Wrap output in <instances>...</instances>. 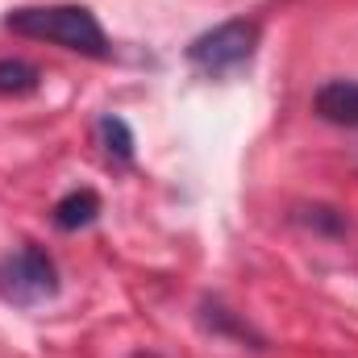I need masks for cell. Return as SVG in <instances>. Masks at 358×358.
<instances>
[{"label":"cell","instance_id":"4","mask_svg":"<svg viewBox=\"0 0 358 358\" xmlns=\"http://www.w3.org/2000/svg\"><path fill=\"white\" fill-rule=\"evenodd\" d=\"M313 108L329 125H358V84L355 80H334L313 96Z\"/></svg>","mask_w":358,"mask_h":358},{"label":"cell","instance_id":"5","mask_svg":"<svg viewBox=\"0 0 358 358\" xmlns=\"http://www.w3.org/2000/svg\"><path fill=\"white\" fill-rule=\"evenodd\" d=\"M96 217H100V196H96L92 187H76V192H67V196L55 204V225L67 229V234L88 229Z\"/></svg>","mask_w":358,"mask_h":358},{"label":"cell","instance_id":"3","mask_svg":"<svg viewBox=\"0 0 358 358\" xmlns=\"http://www.w3.org/2000/svg\"><path fill=\"white\" fill-rule=\"evenodd\" d=\"M0 279H4V292L17 304H38V300H50L59 292V267H55V259L42 246H34V242H25L17 255H8L0 263Z\"/></svg>","mask_w":358,"mask_h":358},{"label":"cell","instance_id":"7","mask_svg":"<svg viewBox=\"0 0 358 358\" xmlns=\"http://www.w3.org/2000/svg\"><path fill=\"white\" fill-rule=\"evenodd\" d=\"M42 84V71L25 59H0V96H29Z\"/></svg>","mask_w":358,"mask_h":358},{"label":"cell","instance_id":"6","mask_svg":"<svg viewBox=\"0 0 358 358\" xmlns=\"http://www.w3.org/2000/svg\"><path fill=\"white\" fill-rule=\"evenodd\" d=\"M96 138H100V146H104V155L108 159H117V163H129L134 159V134H129V125L121 121V117H100L96 121Z\"/></svg>","mask_w":358,"mask_h":358},{"label":"cell","instance_id":"2","mask_svg":"<svg viewBox=\"0 0 358 358\" xmlns=\"http://www.w3.org/2000/svg\"><path fill=\"white\" fill-rule=\"evenodd\" d=\"M259 50V21H246V17H234V21H221L204 34H196L187 42V63L204 76H234L242 71Z\"/></svg>","mask_w":358,"mask_h":358},{"label":"cell","instance_id":"1","mask_svg":"<svg viewBox=\"0 0 358 358\" xmlns=\"http://www.w3.org/2000/svg\"><path fill=\"white\" fill-rule=\"evenodd\" d=\"M0 25L21 38L55 42V46L88 55V59H108V38H104L96 13L84 4H21V8H8Z\"/></svg>","mask_w":358,"mask_h":358}]
</instances>
